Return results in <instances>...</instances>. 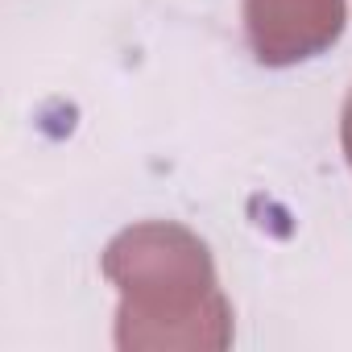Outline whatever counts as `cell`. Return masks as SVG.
I'll return each instance as SVG.
<instances>
[{"instance_id": "cell-3", "label": "cell", "mask_w": 352, "mask_h": 352, "mask_svg": "<svg viewBox=\"0 0 352 352\" xmlns=\"http://www.w3.org/2000/svg\"><path fill=\"white\" fill-rule=\"evenodd\" d=\"M344 153H348V162H352V96H348V104H344Z\"/></svg>"}, {"instance_id": "cell-2", "label": "cell", "mask_w": 352, "mask_h": 352, "mask_svg": "<svg viewBox=\"0 0 352 352\" xmlns=\"http://www.w3.org/2000/svg\"><path fill=\"white\" fill-rule=\"evenodd\" d=\"M253 54L270 67L298 63L344 30V0H245Z\"/></svg>"}, {"instance_id": "cell-1", "label": "cell", "mask_w": 352, "mask_h": 352, "mask_svg": "<svg viewBox=\"0 0 352 352\" xmlns=\"http://www.w3.org/2000/svg\"><path fill=\"white\" fill-rule=\"evenodd\" d=\"M104 274L120 286V348L149 319H228L208 249L174 224H141L112 241Z\"/></svg>"}]
</instances>
